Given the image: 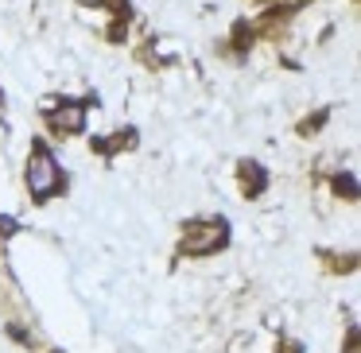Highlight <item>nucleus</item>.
Listing matches in <instances>:
<instances>
[{
    "label": "nucleus",
    "instance_id": "obj_1",
    "mask_svg": "<svg viewBox=\"0 0 361 353\" xmlns=\"http://www.w3.org/2000/svg\"><path fill=\"white\" fill-rule=\"evenodd\" d=\"M27 182H32V190H39V194H47V190L59 182V167H55V159H51L47 151H39V156L32 159V167H27Z\"/></svg>",
    "mask_w": 361,
    "mask_h": 353
}]
</instances>
